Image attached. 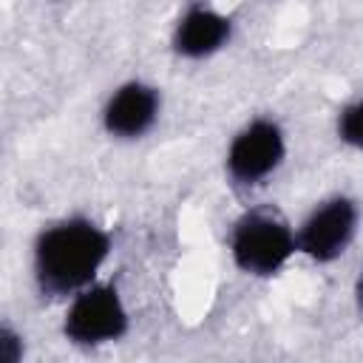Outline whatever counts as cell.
Listing matches in <instances>:
<instances>
[{
    "instance_id": "1",
    "label": "cell",
    "mask_w": 363,
    "mask_h": 363,
    "mask_svg": "<svg viewBox=\"0 0 363 363\" xmlns=\"http://www.w3.org/2000/svg\"><path fill=\"white\" fill-rule=\"evenodd\" d=\"M111 255V233L88 216H65L43 227L31 247V269L43 295L71 298L96 281Z\"/></svg>"
},
{
    "instance_id": "2",
    "label": "cell",
    "mask_w": 363,
    "mask_h": 363,
    "mask_svg": "<svg viewBox=\"0 0 363 363\" xmlns=\"http://www.w3.org/2000/svg\"><path fill=\"white\" fill-rule=\"evenodd\" d=\"M295 252L298 235L278 210H247L230 230V258L244 275L272 278L289 264Z\"/></svg>"
},
{
    "instance_id": "3",
    "label": "cell",
    "mask_w": 363,
    "mask_h": 363,
    "mask_svg": "<svg viewBox=\"0 0 363 363\" xmlns=\"http://www.w3.org/2000/svg\"><path fill=\"white\" fill-rule=\"evenodd\" d=\"M130 329V312L116 289V284L94 281L77 295H71L62 315V335L68 343L82 349H96L116 343Z\"/></svg>"
},
{
    "instance_id": "4",
    "label": "cell",
    "mask_w": 363,
    "mask_h": 363,
    "mask_svg": "<svg viewBox=\"0 0 363 363\" xmlns=\"http://www.w3.org/2000/svg\"><path fill=\"white\" fill-rule=\"evenodd\" d=\"M286 159V133L272 116L250 119L227 145L224 170L235 187H258Z\"/></svg>"
},
{
    "instance_id": "5",
    "label": "cell",
    "mask_w": 363,
    "mask_h": 363,
    "mask_svg": "<svg viewBox=\"0 0 363 363\" xmlns=\"http://www.w3.org/2000/svg\"><path fill=\"white\" fill-rule=\"evenodd\" d=\"M360 224L357 201L349 196H329L318 201L309 216L295 230L298 235V252H303L315 264H332L337 261L349 244L354 241Z\"/></svg>"
},
{
    "instance_id": "6",
    "label": "cell",
    "mask_w": 363,
    "mask_h": 363,
    "mask_svg": "<svg viewBox=\"0 0 363 363\" xmlns=\"http://www.w3.org/2000/svg\"><path fill=\"white\" fill-rule=\"evenodd\" d=\"M159 111H162L159 88L145 79H128L111 91L99 116L108 136L133 142L150 133V128L159 122Z\"/></svg>"
},
{
    "instance_id": "7",
    "label": "cell",
    "mask_w": 363,
    "mask_h": 363,
    "mask_svg": "<svg viewBox=\"0 0 363 363\" xmlns=\"http://www.w3.org/2000/svg\"><path fill=\"white\" fill-rule=\"evenodd\" d=\"M233 37V20L213 6H190L173 28L170 45L184 60H207L218 54Z\"/></svg>"
},
{
    "instance_id": "8",
    "label": "cell",
    "mask_w": 363,
    "mask_h": 363,
    "mask_svg": "<svg viewBox=\"0 0 363 363\" xmlns=\"http://www.w3.org/2000/svg\"><path fill=\"white\" fill-rule=\"evenodd\" d=\"M337 139L354 150H363V94L337 111Z\"/></svg>"
},
{
    "instance_id": "9",
    "label": "cell",
    "mask_w": 363,
    "mask_h": 363,
    "mask_svg": "<svg viewBox=\"0 0 363 363\" xmlns=\"http://www.w3.org/2000/svg\"><path fill=\"white\" fill-rule=\"evenodd\" d=\"M23 354H26L23 335L17 329H11L9 323H3V329H0V360L3 363H20Z\"/></svg>"
},
{
    "instance_id": "10",
    "label": "cell",
    "mask_w": 363,
    "mask_h": 363,
    "mask_svg": "<svg viewBox=\"0 0 363 363\" xmlns=\"http://www.w3.org/2000/svg\"><path fill=\"white\" fill-rule=\"evenodd\" d=\"M354 298H357V303H360V309H363V272H360V278H357V284H354Z\"/></svg>"
}]
</instances>
